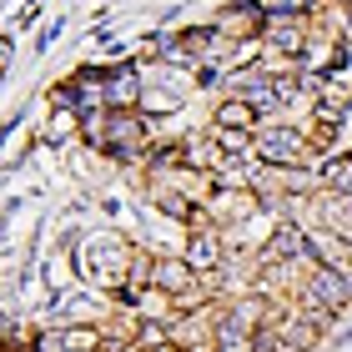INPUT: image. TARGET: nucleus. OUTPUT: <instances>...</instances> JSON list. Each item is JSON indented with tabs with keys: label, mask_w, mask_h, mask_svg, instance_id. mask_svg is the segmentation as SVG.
Returning a JSON list of instances; mask_svg holds the SVG:
<instances>
[{
	"label": "nucleus",
	"mask_w": 352,
	"mask_h": 352,
	"mask_svg": "<svg viewBox=\"0 0 352 352\" xmlns=\"http://www.w3.org/2000/svg\"><path fill=\"white\" fill-rule=\"evenodd\" d=\"M312 36H317V25H312L307 10H297V6H267V25H262V45H267V51H282V56L302 60V56H307V45H312Z\"/></svg>",
	"instance_id": "1"
},
{
	"label": "nucleus",
	"mask_w": 352,
	"mask_h": 352,
	"mask_svg": "<svg viewBox=\"0 0 352 352\" xmlns=\"http://www.w3.org/2000/svg\"><path fill=\"white\" fill-rule=\"evenodd\" d=\"M307 151H312V141L302 126H287V121L257 126V162L262 166H307Z\"/></svg>",
	"instance_id": "2"
},
{
	"label": "nucleus",
	"mask_w": 352,
	"mask_h": 352,
	"mask_svg": "<svg viewBox=\"0 0 352 352\" xmlns=\"http://www.w3.org/2000/svg\"><path fill=\"white\" fill-rule=\"evenodd\" d=\"M262 25H267V6L262 0H227V6L212 10V21H206V30H217V36L227 41H262Z\"/></svg>",
	"instance_id": "3"
},
{
	"label": "nucleus",
	"mask_w": 352,
	"mask_h": 352,
	"mask_svg": "<svg viewBox=\"0 0 352 352\" xmlns=\"http://www.w3.org/2000/svg\"><path fill=\"white\" fill-rule=\"evenodd\" d=\"M141 66L136 60H116V66H106V111H136L141 106Z\"/></svg>",
	"instance_id": "4"
},
{
	"label": "nucleus",
	"mask_w": 352,
	"mask_h": 352,
	"mask_svg": "<svg viewBox=\"0 0 352 352\" xmlns=\"http://www.w3.org/2000/svg\"><path fill=\"white\" fill-rule=\"evenodd\" d=\"M76 141H81V111L51 106V116H45V131H41V146H76Z\"/></svg>",
	"instance_id": "5"
},
{
	"label": "nucleus",
	"mask_w": 352,
	"mask_h": 352,
	"mask_svg": "<svg viewBox=\"0 0 352 352\" xmlns=\"http://www.w3.org/2000/svg\"><path fill=\"white\" fill-rule=\"evenodd\" d=\"M212 126H217V131H257L262 116L242 101V96H221L217 111H212Z\"/></svg>",
	"instance_id": "6"
},
{
	"label": "nucleus",
	"mask_w": 352,
	"mask_h": 352,
	"mask_svg": "<svg viewBox=\"0 0 352 352\" xmlns=\"http://www.w3.org/2000/svg\"><path fill=\"white\" fill-rule=\"evenodd\" d=\"M317 182H322V197H352V151H338L317 166Z\"/></svg>",
	"instance_id": "7"
}]
</instances>
